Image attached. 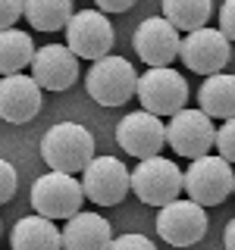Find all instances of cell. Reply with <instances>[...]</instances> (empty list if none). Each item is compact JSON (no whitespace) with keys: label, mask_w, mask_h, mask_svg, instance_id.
I'll list each match as a JSON object with an SVG mask.
<instances>
[{"label":"cell","mask_w":235,"mask_h":250,"mask_svg":"<svg viewBox=\"0 0 235 250\" xmlns=\"http://www.w3.org/2000/svg\"><path fill=\"white\" fill-rule=\"evenodd\" d=\"M223 244H226V250H235V219H229V225H226V231H223Z\"/></svg>","instance_id":"cell-28"},{"label":"cell","mask_w":235,"mask_h":250,"mask_svg":"<svg viewBox=\"0 0 235 250\" xmlns=\"http://www.w3.org/2000/svg\"><path fill=\"white\" fill-rule=\"evenodd\" d=\"M179 44H182L179 31L163 16H151L135 28V53L147 62V69L169 66L179 57Z\"/></svg>","instance_id":"cell-14"},{"label":"cell","mask_w":235,"mask_h":250,"mask_svg":"<svg viewBox=\"0 0 235 250\" xmlns=\"http://www.w3.org/2000/svg\"><path fill=\"white\" fill-rule=\"evenodd\" d=\"M35 57V41L28 31L6 28L0 31V75H16L25 66H31Z\"/></svg>","instance_id":"cell-19"},{"label":"cell","mask_w":235,"mask_h":250,"mask_svg":"<svg viewBox=\"0 0 235 250\" xmlns=\"http://www.w3.org/2000/svg\"><path fill=\"white\" fill-rule=\"evenodd\" d=\"M179 57L191 72L201 75H216L229 66L232 60V44L226 41V35L219 28H198V31H188L179 44Z\"/></svg>","instance_id":"cell-9"},{"label":"cell","mask_w":235,"mask_h":250,"mask_svg":"<svg viewBox=\"0 0 235 250\" xmlns=\"http://www.w3.org/2000/svg\"><path fill=\"white\" fill-rule=\"evenodd\" d=\"M201 113L210 119H232L235 116V75H207L198 91Z\"/></svg>","instance_id":"cell-18"},{"label":"cell","mask_w":235,"mask_h":250,"mask_svg":"<svg viewBox=\"0 0 235 250\" xmlns=\"http://www.w3.org/2000/svg\"><path fill=\"white\" fill-rule=\"evenodd\" d=\"M113 25L100 10H78L66 25V47L78 60H100L113 50Z\"/></svg>","instance_id":"cell-8"},{"label":"cell","mask_w":235,"mask_h":250,"mask_svg":"<svg viewBox=\"0 0 235 250\" xmlns=\"http://www.w3.org/2000/svg\"><path fill=\"white\" fill-rule=\"evenodd\" d=\"M85 203L82 182L66 172H47L31 185V207L44 219H72Z\"/></svg>","instance_id":"cell-5"},{"label":"cell","mask_w":235,"mask_h":250,"mask_svg":"<svg viewBox=\"0 0 235 250\" xmlns=\"http://www.w3.org/2000/svg\"><path fill=\"white\" fill-rule=\"evenodd\" d=\"M235 172L232 163H226L223 156H210L204 153L198 160H191V166L182 172V188L188 191V197L201 207H216L232 194Z\"/></svg>","instance_id":"cell-3"},{"label":"cell","mask_w":235,"mask_h":250,"mask_svg":"<svg viewBox=\"0 0 235 250\" xmlns=\"http://www.w3.org/2000/svg\"><path fill=\"white\" fill-rule=\"evenodd\" d=\"M213 0H163V19L176 31H198L207 25Z\"/></svg>","instance_id":"cell-20"},{"label":"cell","mask_w":235,"mask_h":250,"mask_svg":"<svg viewBox=\"0 0 235 250\" xmlns=\"http://www.w3.org/2000/svg\"><path fill=\"white\" fill-rule=\"evenodd\" d=\"M60 234L63 250H110V241H113L110 222L97 213H75Z\"/></svg>","instance_id":"cell-16"},{"label":"cell","mask_w":235,"mask_h":250,"mask_svg":"<svg viewBox=\"0 0 235 250\" xmlns=\"http://www.w3.org/2000/svg\"><path fill=\"white\" fill-rule=\"evenodd\" d=\"M82 191L97 207H116L132 191V172L116 156H94L82 169Z\"/></svg>","instance_id":"cell-7"},{"label":"cell","mask_w":235,"mask_h":250,"mask_svg":"<svg viewBox=\"0 0 235 250\" xmlns=\"http://www.w3.org/2000/svg\"><path fill=\"white\" fill-rule=\"evenodd\" d=\"M219 31L226 35V41H235V0H226L219 6Z\"/></svg>","instance_id":"cell-26"},{"label":"cell","mask_w":235,"mask_h":250,"mask_svg":"<svg viewBox=\"0 0 235 250\" xmlns=\"http://www.w3.org/2000/svg\"><path fill=\"white\" fill-rule=\"evenodd\" d=\"M135 84L138 72L125 57H100L91 62L88 75H85V88L100 106H122L125 100H132Z\"/></svg>","instance_id":"cell-2"},{"label":"cell","mask_w":235,"mask_h":250,"mask_svg":"<svg viewBox=\"0 0 235 250\" xmlns=\"http://www.w3.org/2000/svg\"><path fill=\"white\" fill-rule=\"evenodd\" d=\"M100 6V13H125L138 3V0H94Z\"/></svg>","instance_id":"cell-27"},{"label":"cell","mask_w":235,"mask_h":250,"mask_svg":"<svg viewBox=\"0 0 235 250\" xmlns=\"http://www.w3.org/2000/svg\"><path fill=\"white\" fill-rule=\"evenodd\" d=\"M25 13V0H0V31L13 28Z\"/></svg>","instance_id":"cell-23"},{"label":"cell","mask_w":235,"mask_h":250,"mask_svg":"<svg viewBox=\"0 0 235 250\" xmlns=\"http://www.w3.org/2000/svg\"><path fill=\"white\" fill-rule=\"evenodd\" d=\"M232 194H235V182H232Z\"/></svg>","instance_id":"cell-29"},{"label":"cell","mask_w":235,"mask_h":250,"mask_svg":"<svg viewBox=\"0 0 235 250\" xmlns=\"http://www.w3.org/2000/svg\"><path fill=\"white\" fill-rule=\"evenodd\" d=\"M116 141L129 156L135 160H147L157 156L166 144V125L160 122V116H151L147 109L129 113L125 119L116 125Z\"/></svg>","instance_id":"cell-12"},{"label":"cell","mask_w":235,"mask_h":250,"mask_svg":"<svg viewBox=\"0 0 235 250\" xmlns=\"http://www.w3.org/2000/svg\"><path fill=\"white\" fill-rule=\"evenodd\" d=\"M132 191L147 207H166L169 200H179L182 191V169L166 156H147L132 169Z\"/></svg>","instance_id":"cell-4"},{"label":"cell","mask_w":235,"mask_h":250,"mask_svg":"<svg viewBox=\"0 0 235 250\" xmlns=\"http://www.w3.org/2000/svg\"><path fill=\"white\" fill-rule=\"evenodd\" d=\"M135 97L141 100V106L151 116H176L179 109H185L188 82L169 66L147 69L144 75H138Z\"/></svg>","instance_id":"cell-6"},{"label":"cell","mask_w":235,"mask_h":250,"mask_svg":"<svg viewBox=\"0 0 235 250\" xmlns=\"http://www.w3.org/2000/svg\"><path fill=\"white\" fill-rule=\"evenodd\" d=\"M41 113V88L31 75H3L0 78V119L25 125Z\"/></svg>","instance_id":"cell-15"},{"label":"cell","mask_w":235,"mask_h":250,"mask_svg":"<svg viewBox=\"0 0 235 250\" xmlns=\"http://www.w3.org/2000/svg\"><path fill=\"white\" fill-rule=\"evenodd\" d=\"M10 247L13 250H63V234L53 225V219H44L38 213L22 216L13 225Z\"/></svg>","instance_id":"cell-17"},{"label":"cell","mask_w":235,"mask_h":250,"mask_svg":"<svg viewBox=\"0 0 235 250\" xmlns=\"http://www.w3.org/2000/svg\"><path fill=\"white\" fill-rule=\"evenodd\" d=\"M216 125L207 113L201 109H179L166 125V141L169 147L185 160H198L213 147Z\"/></svg>","instance_id":"cell-11"},{"label":"cell","mask_w":235,"mask_h":250,"mask_svg":"<svg viewBox=\"0 0 235 250\" xmlns=\"http://www.w3.org/2000/svg\"><path fill=\"white\" fill-rule=\"evenodd\" d=\"M41 156L53 172L75 175L94 160V135L78 122H57L41 138Z\"/></svg>","instance_id":"cell-1"},{"label":"cell","mask_w":235,"mask_h":250,"mask_svg":"<svg viewBox=\"0 0 235 250\" xmlns=\"http://www.w3.org/2000/svg\"><path fill=\"white\" fill-rule=\"evenodd\" d=\"M16 185H19V178H16V169H13L6 160H0V207L13 200Z\"/></svg>","instance_id":"cell-24"},{"label":"cell","mask_w":235,"mask_h":250,"mask_svg":"<svg viewBox=\"0 0 235 250\" xmlns=\"http://www.w3.org/2000/svg\"><path fill=\"white\" fill-rule=\"evenodd\" d=\"M110 250H157V247L144 234H119V238L110 241Z\"/></svg>","instance_id":"cell-25"},{"label":"cell","mask_w":235,"mask_h":250,"mask_svg":"<svg viewBox=\"0 0 235 250\" xmlns=\"http://www.w3.org/2000/svg\"><path fill=\"white\" fill-rule=\"evenodd\" d=\"M207 213L194 200H169L160 207L157 216V234L172 247H191L207 234Z\"/></svg>","instance_id":"cell-10"},{"label":"cell","mask_w":235,"mask_h":250,"mask_svg":"<svg viewBox=\"0 0 235 250\" xmlns=\"http://www.w3.org/2000/svg\"><path fill=\"white\" fill-rule=\"evenodd\" d=\"M213 147L219 150L226 163H235V116L226 119V125L216 128V138H213Z\"/></svg>","instance_id":"cell-22"},{"label":"cell","mask_w":235,"mask_h":250,"mask_svg":"<svg viewBox=\"0 0 235 250\" xmlns=\"http://www.w3.org/2000/svg\"><path fill=\"white\" fill-rule=\"evenodd\" d=\"M22 16L38 31H60L72 19V0H25Z\"/></svg>","instance_id":"cell-21"},{"label":"cell","mask_w":235,"mask_h":250,"mask_svg":"<svg viewBox=\"0 0 235 250\" xmlns=\"http://www.w3.org/2000/svg\"><path fill=\"white\" fill-rule=\"evenodd\" d=\"M31 78L41 91H69L78 78V57L66 44H47L31 57Z\"/></svg>","instance_id":"cell-13"}]
</instances>
